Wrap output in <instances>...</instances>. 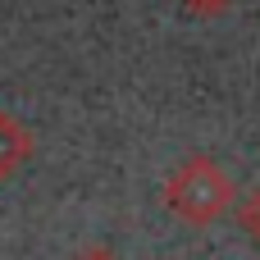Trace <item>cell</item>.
Returning <instances> with one entry per match:
<instances>
[{
  "mask_svg": "<svg viewBox=\"0 0 260 260\" xmlns=\"http://www.w3.org/2000/svg\"><path fill=\"white\" fill-rule=\"evenodd\" d=\"M183 9L192 18H224L233 9V0H183Z\"/></svg>",
  "mask_w": 260,
  "mask_h": 260,
  "instance_id": "277c9868",
  "label": "cell"
},
{
  "mask_svg": "<svg viewBox=\"0 0 260 260\" xmlns=\"http://www.w3.org/2000/svg\"><path fill=\"white\" fill-rule=\"evenodd\" d=\"M233 201H238V187H233L229 169L219 160H210V155H187L165 183L169 215H178L192 229H206V224L224 219L233 210Z\"/></svg>",
  "mask_w": 260,
  "mask_h": 260,
  "instance_id": "6da1fadb",
  "label": "cell"
},
{
  "mask_svg": "<svg viewBox=\"0 0 260 260\" xmlns=\"http://www.w3.org/2000/svg\"><path fill=\"white\" fill-rule=\"evenodd\" d=\"M73 260H114L110 251H101V247H91V251H82V256H73Z\"/></svg>",
  "mask_w": 260,
  "mask_h": 260,
  "instance_id": "5b68a950",
  "label": "cell"
},
{
  "mask_svg": "<svg viewBox=\"0 0 260 260\" xmlns=\"http://www.w3.org/2000/svg\"><path fill=\"white\" fill-rule=\"evenodd\" d=\"M233 219H238V229H242L251 242H260V187H251L247 197L233 201Z\"/></svg>",
  "mask_w": 260,
  "mask_h": 260,
  "instance_id": "3957f363",
  "label": "cell"
},
{
  "mask_svg": "<svg viewBox=\"0 0 260 260\" xmlns=\"http://www.w3.org/2000/svg\"><path fill=\"white\" fill-rule=\"evenodd\" d=\"M32 151H37L32 128H27L23 119H14V114H5V110H0V183H5V178H14V174L32 160Z\"/></svg>",
  "mask_w": 260,
  "mask_h": 260,
  "instance_id": "7a4b0ae2",
  "label": "cell"
}]
</instances>
